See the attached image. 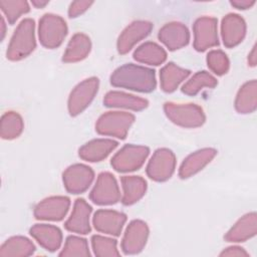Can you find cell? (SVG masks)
<instances>
[{
  "mask_svg": "<svg viewBox=\"0 0 257 257\" xmlns=\"http://www.w3.org/2000/svg\"><path fill=\"white\" fill-rule=\"evenodd\" d=\"M218 84V80L210 72L206 70L196 72L185 84L182 86V92L194 96L200 92L204 87L214 88Z\"/></svg>",
  "mask_w": 257,
  "mask_h": 257,
  "instance_id": "31",
  "label": "cell"
},
{
  "mask_svg": "<svg viewBox=\"0 0 257 257\" xmlns=\"http://www.w3.org/2000/svg\"><path fill=\"white\" fill-rule=\"evenodd\" d=\"M23 128V118L18 112L9 110L1 116L0 136L3 140L17 139L22 134Z\"/></svg>",
  "mask_w": 257,
  "mask_h": 257,
  "instance_id": "30",
  "label": "cell"
},
{
  "mask_svg": "<svg viewBox=\"0 0 257 257\" xmlns=\"http://www.w3.org/2000/svg\"><path fill=\"white\" fill-rule=\"evenodd\" d=\"M217 150L213 148H204L190 154L182 162L179 169V177L188 179L202 171L216 157Z\"/></svg>",
  "mask_w": 257,
  "mask_h": 257,
  "instance_id": "19",
  "label": "cell"
},
{
  "mask_svg": "<svg viewBox=\"0 0 257 257\" xmlns=\"http://www.w3.org/2000/svg\"><path fill=\"white\" fill-rule=\"evenodd\" d=\"M103 104L107 107L126 108L135 111H141L149 106L146 98L118 90H110L103 97Z\"/></svg>",
  "mask_w": 257,
  "mask_h": 257,
  "instance_id": "23",
  "label": "cell"
},
{
  "mask_svg": "<svg viewBox=\"0 0 257 257\" xmlns=\"http://www.w3.org/2000/svg\"><path fill=\"white\" fill-rule=\"evenodd\" d=\"M5 33H6V24H5L4 18L1 17V34H2V39H4Z\"/></svg>",
  "mask_w": 257,
  "mask_h": 257,
  "instance_id": "41",
  "label": "cell"
},
{
  "mask_svg": "<svg viewBox=\"0 0 257 257\" xmlns=\"http://www.w3.org/2000/svg\"><path fill=\"white\" fill-rule=\"evenodd\" d=\"M49 3L48 0H32L31 4L35 7V8H44L47 4Z\"/></svg>",
  "mask_w": 257,
  "mask_h": 257,
  "instance_id": "40",
  "label": "cell"
},
{
  "mask_svg": "<svg viewBox=\"0 0 257 257\" xmlns=\"http://www.w3.org/2000/svg\"><path fill=\"white\" fill-rule=\"evenodd\" d=\"M91 212V206L84 199H76L70 217L64 223V228L72 233L80 235L88 234L91 230L89 223Z\"/></svg>",
  "mask_w": 257,
  "mask_h": 257,
  "instance_id": "18",
  "label": "cell"
},
{
  "mask_svg": "<svg viewBox=\"0 0 257 257\" xmlns=\"http://www.w3.org/2000/svg\"><path fill=\"white\" fill-rule=\"evenodd\" d=\"M89 199L96 205H113L120 199V192L114 176L109 172H102L98 175Z\"/></svg>",
  "mask_w": 257,
  "mask_h": 257,
  "instance_id": "10",
  "label": "cell"
},
{
  "mask_svg": "<svg viewBox=\"0 0 257 257\" xmlns=\"http://www.w3.org/2000/svg\"><path fill=\"white\" fill-rule=\"evenodd\" d=\"M257 233V215L255 212H250L242 216L225 234L224 239L227 242L239 243L245 242Z\"/></svg>",
  "mask_w": 257,
  "mask_h": 257,
  "instance_id": "21",
  "label": "cell"
},
{
  "mask_svg": "<svg viewBox=\"0 0 257 257\" xmlns=\"http://www.w3.org/2000/svg\"><path fill=\"white\" fill-rule=\"evenodd\" d=\"M158 38L167 48H169V50L174 51L188 45L190 41V32L184 23L172 21L166 23L159 30Z\"/></svg>",
  "mask_w": 257,
  "mask_h": 257,
  "instance_id": "17",
  "label": "cell"
},
{
  "mask_svg": "<svg viewBox=\"0 0 257 257\" xmlns=\"http://www.w3.org/2000/svg\"><path fill=\"white\" fill-rule=\"evenodd\" d=\"M194 48L197 51H205L208 48L219 45L218 20L211 16H202L193 24Z\"/></svg>",
  "mask_w": 257,
  "mask_h": 257,
  "instance_id": "9",
  "label": "cell"
},
{
  "mask_svg": "<svg viewBox=\"0 0 257 257\" xmlns=\"http://www.w3.org/2000/svg\"><path fill=\"white\" fill-rule=\"evenodd\" d=\"M255 3H256L255 0H231L230 1V4L233 7H235L236 9H240V10L249 9V8L253 7Z\"/></svg>",
  "mask_w": 257,
  "mask_h": 257,
  "instance_id": "38",
  "label": "cell"
},
{
  "mask_svg": "<svg viewBox=\"0 0 257 257\" xmlns=\"http://www.w3.org/2000/svg\"><path fill=\"white\" fill-rule=\"evenodd\" d=\"M110 83L115 87L149 93L157 86L156 71L142 65L126 63L111 73Z\"/></svg>",
  "mask_w": 257,
  "mask_h": 257,
  "instance_id": "1",
  "label": "cell"
},
{
  "mask_svg": "<svg viewBox=\"0 0 257 257\" xmlns=\"http://www.w3.org/2000/svg\"><path fill=\"white\" fill-rule=\"evenodd\" d=\"M0 8L9 24H14L18 18L30 11V6L24 0H2Z\"/></svg>",
  "mask_w": 257,
  "mask_h": 257,
  "instance_id": "32",
  "label": "cell"
},
{
  "mask_svg": "<svg viewBox=\"0 0 257 257\" xmlns=\"http://www.w3.org/2000/svg\"><path fill=\"white\" fill-rule=\"evenodd\" d=\"M133 56L138 62L158 66L166 61L167 52L156 42L147 41L135 50Z\"/></svg>",
  "mask_w": 257,
  "mask_h": 257,
  "instance_id": "28",
  "label": "cell"
},
{
  "mask_svg": "<svg viewBox=\"0 0 257 257\" xmlns=\"http://www.w3.org/2000/svg\"><path fill=\"white\" fill-rule=\"evenodd\" d=\"M257 63V53H256V45L252 47V50L248 54V65L254 67Z\"/></svg>",
  "mask_w": 257,
  "mask_h": 257,
  "instance_id": "39",
  "label": "cell"
},
{
  "mask_svg": "<svg viewBox=\"0 0 257 257\" xmlns=\"http://www.w3.org/2000/svg\"><path fill=\"white\" fill-rule=\"evenodd\" d=\"M35 48V22L32 18H25L14 30L7 47L6 56L11 61H19L30 55Z\"/></svg>",
  "mask_w": 257,
  "mask_h": 257,
  "instance_id": "2",
  "label": "cell"
},
{
  "mask_svg": "<svg viewBox=\"0 0 257 257\" xmlns=\"http://www.w3.org/2000/svg\"><path fill=\"white\" fill-rule=\"evenodd\" d=\"M135 121V115L126 111H107L102 113L95 123V131L102 136L114 137L124 140L131 125Z\"/></svg>",
  "mask_w": 257,
  "mask_h": 257,
  "instance_id": "5",
  "label": "cell"
},
{
  "mask_svg": "<svg viewBox=\"0 0 257 257\" xmlns=\"http://www.w3.org/2000/svg\"><path fill=\"white\" fill-rule=\"evenodd\" d=\"M59 256L70 257H89L90 252L88 249V244L86 239L78 237V236H68L65 240L63 249L59 253Z\"/></svg>",
  "mask_w": 257,
  "mask_h": 257,
  "instance_id": "34",
  "label": "cell"
},
{
  "mask_svg": "<svg viewBox=\"0 0 257 257\" xmlns=\"http://www.w3.org/2000/svg\"><path fill=\"white\" fill-rule=\"evenodd\" d=\"M153 27V23L147 20H136L128 24L117 38L116 48L118 53H127L138 42L151 33Z\"/></svg>",
  "mask_w": 257,
  "mask_h": 257,
  "instance_id": "14",
  "label": "cell"
},
{
  "mask_svg": "<svg viewBox=\"0 0 257 257\" xmlns=\"http://www.w3.org/2000/svg\"><path fill=\"white\" fill-rule=\"evenodd\" d=\"M164 111L172 122L182 127L195 128L203 125L206 121L203 108L196 103H176L168 101L164 104Z\"/></svg>",
  "mask_w": 257,
  "mask_h": 257,
  "instance_id": "3",
  "label": "cell"
},
{
  "mask_svg": "<svg viewBox=\"0 0 257 257\" xmlns=\"http://www.w3.org/2000/svg\"><path fill=\"white\" fill-rule=\"evenodd\" d=\"M67 32V24L59 15L46 13L39 19L38 37L40 43L45 48L54 49L59 47Z\"/></svg>",
  "mask_w": 257,
  "mask_h": 257,
  "instance_id": "4",
  "label": "cell"
},
{
  "mask_svg": "<svg viewBox=\"0 0 257 257\" xmlns=\"http://www.w3.org/2000/svg\"><path fill=\"white\" fill-rule=\"evenodd\" d=\"M246 22L242 16L236 13L225 15L221 23V36L223 44L227 48L239 45L246 35Z\"/></svg>",
  "mask_w": 257,
  "mask_h": 257,
  "instance_id": "15",
  "label": "cell"
},
{
  "mask_svg": "<svg viewBox=\"0 0 257 257\" xmlns=\"http://www.w3.org/2000/svg\"><path fill=\"white\" fill-rule=\"evenodd\" d=\"M207 65L217 75H224L230 68V61L227 54L221 49L211 50L207 54Z\"/></svg>",
  "mask_w": 257,
  "mask_h": 257,
  "instance_id": "35",
  "label": "cell"
},
{
  "mask_svg": "<svg viewBox=\"0 0 257 257\" xmlns=\"http://www.w3.org/2000/svg\"><path fill=\"white\" fill-rule=\"evenodd\" d=\"M91 50L90 38L81 32L75 33L69 40L66 49L62 55V61L65 63H74L86 58Z\"/></svg>",
  "mask_w": 257,
  "mask_h": 257,
  "instance_id": "24",
  "label": "cell"
},
{
  "mask_svg": "<svg viewBox=\"0 0 257 257\" xmlns=\"http://www.w3.org/2000/svg\"><path fill=\"white\" fill-rule=\"evenodd\" d=\"M150 230L146 222L142 220H133L128 223L120 247L125 255H134L143 251L145 248Z\"/></svg>",
  "mask_w": 257,
  "mask_h": 257,
  "instance_id": "12",
  "label": "cell"
},
{
  "mask_svg": "<svg viewBox=\"0 0 257 257\" xmlns=\"http://www.w3.org/2000/svg\"><path fill=\"white\" fill-rule=\"evenodd\" d=\"M126 222V215L122 212L108 209L97 210L92 218L96 231L112 236H119Z\"/></svg>",
  "mask_w": 257,
  "mask_h": 257,
  "instance_id": "16",
  "label": "cell"
},
{
  "mask_svg": "<svg viewBox=\"0 0 257 257\" xmlns=\"http://www.w3.org/2000/svg\"><path fill=\"white\" fill-rule=\"evenodd\" d=\"M176 169V156L167 149L161 148L155 151L150 159L146 172L148 177L155 182L168 181Z\"/></svg>",
  "mask_w": 257,
  "mask_h": 257,
  "instance_id": "8",
  "label": "cell"
},
{
  "mask_svg": "<svg viewBox=\"0 0 257 257\" xmlns=\"http://www.w3.org/2000/svg\"><path fill=\"white\" fill-rule=\"evenodd\" d=\"M94 179L93 170L84 164L69 166L62 174L65 190L70 194L84 193Z\"/></svg>",
  "mask_w": 257,
  "mask_h": 257,
  "instance_id": "11",
  "label": "cell"
},
{
  "mask_svg": "<svg viewBox=\"0 0 257 257\" xmlns=\"http://www.w3.org/2000/svg\"><path fill=\"white\" fill-rule=\"evenodd\" d=\"M150 149L145 146L125 145L111 159V167L119 173L134 172L145 164Z\"/></svg>",
  "mask_w": 257,
  "mask_h": 257,
  "instance_id": "6",
  "label": "cell"
},
{
  "mask_svg": "<svg viewBox=\"0 0 257 257\" xmlns=\"http://www.w3.org/2000/svg\"><path fill=\"white\" fill-rule=\"evenodd\" d=\"M34 252V244L24 236L10 237L0 247L1 257H26Z\"/></svg>",
  "mask_w": 257,
  "mask_h": 257,
  "instance_id": "29",
  "label": "cell"
},
{
  "mask_svg": "<svg viewBox=\"0 0 257 257\" xmlns=\"http://www.w3.org/2000/svg\"><path fill=\"white\" fill-rule=\"evenodd\" d=\"M70 207V199L65 196H51L40 201L33 210L37 220L61 221Z\"/></svg>",
  "mask_w": 257,
  "mask_h": 257,
  "instance_id": "13",
  "label": "cell"
},
{
  "mask_svg": "<svg viewBox=\"0 0 257 257\" xmlns=\"http://www.w3.org/2000/svg\"><path fill=\"white\" fill-rule=\"evenodd\" d=\"M189 69L182 68L174 62H169L160 70V84L163 91L171 93L190 75Z\"/></svg>",
  "mask_w": 257,
  "mask_h": 257,
  "instance_id": "26",
  "label": "cell"
},
{
  "mask_svg": "<svg viewBox=\"0 0 257 257\" xmlns=\"http://www.w3.org/2000/svg\"><path fill=\"white\" fill-rule=\"evenodd\" d=\"M98 87L99 80L95 76L88 77L75 85L67 100L69 114L71 116L80 114L91 103L98 91Z\"/></svg>",
  "mask_w": 257,
  "mask_h": 257,
  "instance_id": "7",
  "label": "cell"
},
{
  "mask_svg": "<svg viewBox=\"0 0 257 257\" xmlns=\"http://www.w3.org/2000/svg\"><path fill=\"white\" fill-rule=\"evenodd\" d=\"M92 1H74L71 2L68 8V16L70 18H75L81 14H83L91 5Z\"/></svg>",
  "mask_w": 257,
  "mask_h": 257,
  "instance_id": "36",
  "label": "cell"
},
{
  "mask_svg": "<svg viewBox=\"0 0 257 257\" xmlns=\"http://www.w3.org/2000/svg\"><path fill=\"white\" fill-rule=\"evenodd\" d=\"M120 183L122 188L121 203L124 206L139 202L147 192V182L141 176H122Z\"/></svg>",
  "mask_w": 257,
  "mask_h": 257,
  "instance_id": "25",
  "label": "cell"
},
{
  "mask_svg": "<svg viewBox=\"0 0 257 257\" xmlns=\"http://www.w3.org/2000/svg\"><path fill=\"white\" fill-rule=\"evenodd\" d=\"M118 146V143L110 139H94L78 150L80 159L90 163H97L105 158Z\"/></svg>",
  "mask_w": 257,
  "mask_h": 257,
  "instance_id": "20",
  "label": "cell"
},
{
  "mask_svg": "<svg viewBox=\"0 0 257 257\" xmlns=\"http://www.w3.org/2000/svg\"><path fill=\"white\" fill-rule=\"evenodd\" d=\"M220 256H229V257H247L249 256L248 252L242 248V247H239V246H230L226 249H224L221 253H220Z\"/></svg>",
  "mask_w": 257,
  "mask_h": 257,
  "instance_id": "37",
  "label": "cell"
},
{
  "mask_svg": "<svg viewBox=\"0 0 257 257\" xmlns=\"http://www.w3.org/2000/svg\"><path fill=\"white\" fill-rule=\"evenodd\" d=\"M29 233L41 247L50 252L59 249L62 243V232L54 225L35 224L30 228Z\"/></svg>",
  "mask_w": 257,
  "mask_h": 257,
  "instance_id": "22",
  "label": "cell"
},
{
  "mask_svg": "<svg viewBox=\"0 0 257 257\" xmlns=\"http://www.w3.org/2000/svg\"><path fill=\"white\" fill-rule=\"evenodd\" d=\"M117 242L115 239L104 237L101 235L91 236V246L95 256L99 257H113L119 256L120 253L117 250Z\"/></svg>",
  "mask_w": 257,
  "mask_h": 257,
  "instance_id": "33",
  "label": "cell"
},
{
  "mask_svg": "<svg viewBox=\"0 0 257 257\" xmlns=\"http://www.w3.org/2000/svg\"><path fill=\"white\" fill-rule=\"evenodd\" d=\"M235 109L242 114L252 113L257 108V81L245 82L238 90L235 98Z\"/></svg>",
  "mask_w": 257,
  "mask_h": 257,
  "instance_id": "27",
  "label": "cell"
}]
</instances>
